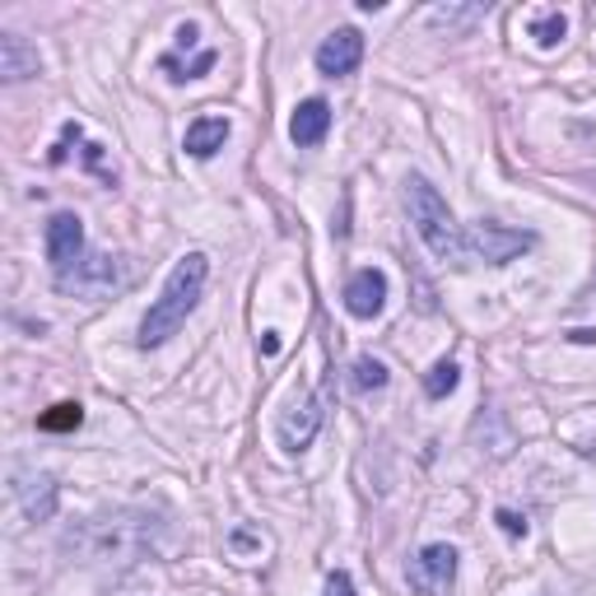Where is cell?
<instances>
[{
    "label": "cell",
    "instance_id": "7c38bea8",
    "mask_svg": "<svg viewBox=\"0 0 596 596\" xmlns=\"http://www.w3.org/2000/svg\"><path fill=\"white\" fill-rule=\"evenodd\" d=\"M14 489L23 498V513H29L33 522H47L57 513V481H52V475H38V481H23Z\"/></svg>",
    "mask_w": 596,
    "mask_h": 596
},
{
    "label": "cell",
    "instance_id": "4fadbf2b",
    "mask_svg": "<svg viewBox=\"0 0 596 596\" xmlns=\"http://www.w3.org/2000/svg\"><path fill=\"white\" fill-rule=\"evenodd\" d=\"M80 424H84L80 401H61V405H52V411H42V415H38V428H42V434H70V428H80Z\"/></svg>",
    "mask_w": 596,
    "mask_h": 596
},
{
    "label": "cell",
    "instance_id": "30bf717a",
    "mask_svg": "<svg viewBox=\"0 0 596 596\" xmlns=\"http://www.w3.org/2000/svg\"><path fill=\"white\" fill-rule=\"evenodd\" d=\"M0 75H6L10 84L38 75V52H33V47L23 42L19 33H6V38H0Z\"/></svg>",
    "mask_w": 596,
    "mask_h": 596
},
{
    "label": "cell",
    "instance_id": "9c48e42d",
    "mask_svg": "<svg viewBox=\"0 0 596 596\" xmlns=\"http://www.w3.org/2000/svg\"><path fill=\"white\" fill-rule=\"evenodd\" d=\"M326 131H331V103H326V99H303V103L294 108V117H290L294 145L313 150V145H322V140H326Z\"/></svg>",
    "mask_w": 596,
    "mask_h": 596
},
{
    "label": "cell",
    "instance_id": "ba28073f",
    "mask_svg": "<svg viewBox=\"0 0 596 596\" xmlns=\"http://www.w3.org/2000/svg\"><path fill=\"white\" fill-rule=\"evenodd\" d=\"M345 307H350V317H364V322L377 317L387 307V275L377 266H364L345 284Z\"/></svg>",
    "mask_w": 596,
    "mask_h": 596
},
{
    "label": "cell",
    "instance_id": "2e32d148",
    "mask_svg": "<svg viewBox=\"0 0 596 596\" xmlns=\"http://www.w3.org/2000/svg\"><path fill=\"white\" fill-rule=\"evenodd\" d=\"M564 33H568V19H564L559 10H555V14H541V19L532 23V38H536L541 47H555Z\"/></svg>",
    "mask_w": 596,
    "mask_h": 596
},
{
    "label": "cell",
    "instance_id": "7a4b0ae2",
    "mask_svg": "<svg viewBox=\"0 0 596 596\" xmlns=\"http://www.w3.org/2000/svg\"><path fill=\"white\" fill-rule=\"evenodd\" d=\"M405 210H411V224H415V233L424 238L428 252H434L438 261H452V266H466V261H462V233H466V229L452 220V210H447V201L438 196L434 182L420 178V173L405 178Z\"/></svg>",
    "mask_w": 596,
    "mask_h": 596
},
{
    "label": "cell",
    "instance_id": "9a60e30c",
    "mask_svg": "<svg viewBox=\"0 0 596 596\" xmlns=\"http://www.w3.org/2000/svg\"><path fill=\"white\" fill-rule=\"evenodd\" d=\"M354 387L360 392H377V387H387V368H383V360H354Z\"/></svg>",
    "mask_w": 596,
    "mask_h": 596
},
{
    "label": "cell",
    "instance_id": "8992f818",
    "mask_svg": "<svg viewBox=\"0 0 596 596\" xmlns=\"http://www.w3.org/2000/svg\"><path fill=\"white\" fill-rule=\"evenodd\" d=\"M457 578V550L452 545H424L420 559L411 564V587L424 596H438Z\"/></svg>",
    "mask_w": 596,
    "mask_h": 596
},
{
    "label": "cell",
    "instance_id": "8fae6325",
    "mask_svg": "<svg viewBox=\"0 0 596 596\" xmlns=\"http://www.w3.org/2000/svg\"><path fill=\"white\" fill-rule=\"evenodd\" d=\"M229 140V122L224 117H196L192 127H186V154L192 159H210L214 150H224Z\"/></svg>",
    "mask_w": 596,
    "mask_h": 596
},
{
    "label": "cell",
    "instance_id": "5bb4252c",
    "mask_svg": "<svg viewBox=\"0 0 596 596\" xmlns=\"http://www.w3.org/2000/svg\"><path fill=\"white\" fill-rule=\"evenodd\" d=\"M462 383V368L457 364H452V360H438L434 368H428V377H424V392L428 396H434V401H443L452 387H457Z\"/></svg>",
    "mask_w": 596,
    "mask_h": 596
},
{
    "label": "cell",
    "instance_id": "52a82bcc",
    "mask_svg": "<svg viewBox=\"0 0 596 596\" xmlns=\"http://www.w3.org/2000/svg\"><path fill=\"white\" fill-rule=\"evenodd\" d=\"M360 61H364V33L360 29H336L331 38H322V47H317V70L326 80L354 75Z\"/></svg>",
    "mask_w": 596,
    "mask_h": 596
},
{
    "label": "cell",
    "instance_id": "5b68a950",
    "mask_svg": "<svg viewBox=\"0 0 596 596\" xmlns=\"http://www.w3.org/2000/svg\"><path fill=\"white\" fill-rule=\"evenodd\" d=\"M317 428H322V396L317 392H303L290 411L280 415V447L284 452H303L307 443L317 438Z\"/></svg>",
    "mask_w": 596,
    "mask_h": 596
},
{
    "label": "cell",
    "instance_id": "6da1fadb",
    "mask_svg": "<svg viewBox=\"0 0 596 596\" xmlns=\"http://www.w3.org/2000/svg\"><path fill=\"white\" fill-rule=\"evenodd\" d=\"M205 280H210L205 252H186L178 266H173V275L163 280V294L150 303L145 322H140V345L159 350L163 341H173L178 331H182V322L196 313V303H201V294H205Z\"/></svg>",
    "mask_w": 596,
    "mask_h": 596
},
{
    "label": "cell",
    "instance_id": "3957f363",
    "mask_svg": "<svg viewBox=\"0 0 596 596\" xmlns=\"http://www.w3.org/2000/svg\"><path fill=\"white\" fill-rule=\"evenodd\" d=\"M532 248V233H517V229H498V224H471L462 233V261H485V266H504L517 252Z\"/></svg>",
    "mask_w": 596,
    "mask_h": 596
},
{
    "label": "cell",
    "instance_id": "ac0fdd59",
    "mask_svg": "<svg viewBox=\"0 0 596 596\" xmlns=\"http://www.w3.org/2000/svg\"><path fill=\"white\" fill-rule=\"evenodd\" d=\"M326 596H354L350 578H345V574H331V583H326Z\"/></svg>",
    "mask_w": 596,
    "mask_h": 596
},
{
    "label": "cell",
    "instance_id": "e0dca14e",
    "mask_svg": "<svg viewBox=\"0 0 596 596\" xmlns=\"http://www.w3.org/2000/svg\"><path fill=\"white\" fill-rule=\"evenodd\" d=\"M498 527H504L508 536H527V517H517L508 508H498Z\"/></svg>",
    "mask_w": 596,
    "mask_h": 596
},
{
    "label": "cell",
    "instance_id": "277c9868",
    "mask_svg": "<svg viewBox=\"0 0 596 596\" xmlns=\"http://www.w3.org/2000/svg\"><path fill=\"white\" fill-rule=\"evenodd\" d=\"M47 261H52L57 280L70 275L84 261V224L75 210H57L52 220H47Z\"/></svg>",
    "mask_w": 596,
    "mask_h": 596
}]
</instances>
